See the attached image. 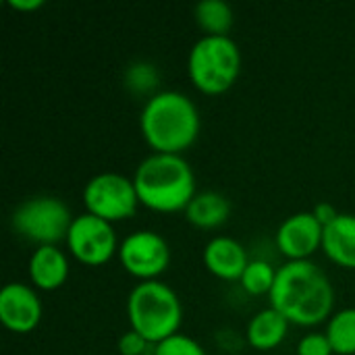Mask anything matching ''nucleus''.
<instances>
[{"mask_svg": "<svg viewBox=\"0 0 355 355\" xmlns=\"http://www.w3.org/2000/svg\"><path fill=\"white\" fill-rule=\"evenodd\" d=\"M85 212L108 220L119 223L131 218L139 206V198L133 185V179L121 173H98L83 187Z\"/></svg>", "mask_w": 355, "mask_h": 355, "instance_id": "nucleus-7", "label": "nucleus"}, {"mask_svg": "<svg viewBox=\"0 0 355 355\" xmlns=\"http://www.w3.org/2000/svg\"><path fill=\"white\" fill-rule=\"evenodd\" d=\"M324 333L335 354L355 355V308H343L335 312L329 318Z\"/></svg>", "mask_w": 355, "mask_h": 355, "instance_id": "nucleus-18", "label": "nucleus"}, {"mask_svg": "<svg viewBox=\"0 0 355 355\" xmlns=\"http://www.w3.org/2000/svg\"><path fill=\"white\" fill-rule=\"evenodd\" d=\"M268 297L270 306L297 327H316L335 314L333 283L312 260L285 262Z\"/></svg>", "mask_w": 355, "mask_h": 355, "instance_id": "nucleus-1", "label": "nucleus"}, {"mask_svg": "<svg viewBox=\"0 0 355 355\" xmlns=\"http://www.w3.org/2000/svg\"><path fill=\"white\" fill-rule=\"evenodd\" d=\"M139 204L154 212H185L196 189V173L183 154L146 156L133 175Z\"/></svg>", "mask_w": 355, "mask_h": 355, "instance_id": "nucleus-3", "label": "nucleus"}, {"mask_svg": "<svg viewBox=\"0 0 355 355\" xmlns=\"http://www.w3.org/2000/svg\"><path fill=\"white\" fill-rule=\"evenodd\" d=\"M152 355H206V349L193 337L177 333V335L156 343Z\"/></svg>", "mask_w": 355, "mask_h": 355, "instance_id": "nucleus-20", "label": "nucleus"}, {"mask_svg": "<svg viewBox=\"0 0 355 355\" xmlns=\"http://www.w3.org/2000/svg\"><path fill=\"white\" fill-rule=\"evenodd\" d=\"M127 318L131 331L146 337L152 345L179 333L183 306L175 289L166 283L139 281L127 297Z\"/></svg>", "mask_w": 355, "mask_h": 355, "instance_id": "nucleus-4", "label": "nucleus"}, {"mask_svg": "<svg viewBox=\"0 0 355 355\" xmlns=\"http://www.w3.org/2000/svg\"><path fill=\"white\" fill-rule=\"evenodd\" d=\"M314 216L327 227V225H331L337 216H339V212H337V208L333 206V204H329V202H318L316 206H314Z\"/></svg>", "mask_w": 355, "mask_h": 355, "instance_id": "nucleus-24", "label": "nucleus"}, {"mask_svg": "<svg viewBox=\"0 0 355 355\" xmlns=\"http://www.w3.org/2000/svg\"><path fill=\"white\" fill-rule=\"evenodd\" d=\"M119 239L114 233L112 223L102 220L89 212H83L73 218L67 248L85 266H102L114 254H119Z\"/></svg>", "mask_w": 355, "mask_h": 355, "instance_id": "nucleus-8", "label": "nucleus"}, {"mask_svg": "<svg viewBox=\"0 0 355 355\" xmlns=\"http://www.w3.org/2000/svg\"><path fill=\"white\" fill-rule=\"evenodd\" d=\"M231 214V202L220 191H198L185 208V218L198 229H216L227 223Z\"/></svg>", "mask_w": 355, "mask_h": 355, "instance_id": "nucleus-16", "label": "nucleus"}, {"mask_svg": "<svg viewBox=\"0 0 355 355\" xmlns=\"http://www.w3.org/2000/svg\"><path fill=\"white\" fill-rule=\"evenodd\" d=\"M202 258H204V266L223 281H239L250 264V256L243 243H239L229 235L212 237L204 245Z\"/></svg>", "mask_w": 355, "mask_h": 355, "instance_id": "nucleus-12", "label": "nucleus"}, {"mask_svg": "<svg viewBox=\"0 0 355 355\" xmlns=\"http://www.w3.org/2000/svg\"><path fill=\"white\" fill-rule=\"evenodd\" d=\"M119 260L131 277L139 281H154L168 268L171 248L160 233L139 229L121 241Z\"/></svg>", "mask_w": 355, "mask_h": 355, "instance_id": "nucleus-9", "label": "nucleus"}, {"mask_svg": "<svg viewBox=\"0 0 355 355\" xmlns=\"http://www.w3.org/2000/svg\"><path fill=\"white\" fill-rule=\"evenodd\" d=\"M73 218L75 216H71L69 206L60 198L33 196L23 200L15 208L10 225L19 237L29 243H35V248H42L67 241Z\"/></svg>", "mask_w": 355, "mask_h": 355, "instance_id": "nucleus-6", "label": "nucleus"}, {"mask_svg": "<svg viewBox=\"0 0 355 355\" xmlns=\"http://www.w3.org/2000/svg\"><path fill=\"white\" fill-rule=\"evenodd\" d=\"M139 129L146 144L158 154H183L200 135V110L179 89L152 94L139 114Z\"/></svg>", "mask_w": 355, "mask_h": 355, "instance_id": "nucleus-2", "label": "nucleus"}, {"mask_svg": "<svg viewBox=\"0 0 355 355\" xmlns=\"http://www.w3.org/2000/svg\"><path fill=\"white\" fill-rule=\"evenodd\" d=\"M148 352L152 354L154 345L139 333L127 331L121 335V339H119V354L121 355H146Z\"/></svg>", "mask_w": 355, "mask_h": 355, "instance_id": "nucleus-23", "label": "nucleus"}, {"mask_svg": "<svg viewBox=\"0 0 355 355\" xmlns=\"http://www.w3.org/2000/svg\"><path fill=\"white\" fill-rule=\"evenodd\" d=\"M289 324L291 322L272 306L264 308L256 312L248 322V329H245L248 343L258 352H270L285 341L289 333Z\"/></svg>", "mask_w": 355, "mask_h": 355, "instance_id": "nucleus-15", "label": "nucleus"}, {"mask_svg": "<svg viewBox=\"0 0 355 355\" xmlns=\"http://www.w3.org/2000/svg\"><path fill=\"white\" fill-rule=\"evenodd\" d=\"M156 81L158 77L152 64H131L127 71V83H131L135 92H148L156 85Z\"/></svg>", "mask_w": 355, "mask_h": 355, "instance_id": "nucleus-22", "label": "nucleus"}, {"mask_svg": "<svg viewBox=\"0 0 355 355\" xmlns=\"http://www.w3.org/2000/svg\"><path fill=\"white\" fill-rule=\"evenodd\" d=\"M42 300L27 283H6L0 289V322L19 335L31 333L42 320Z\"/></svg>", "mask_w": 355, "mask_h": 355, "instance_id": "nucleus-11", "label": "nucleus"}, {"mask_svg": "<svg viewBox=\"0 0 355 355\" xmlns=\"http://www.w3.org/2000/svg\"><path fill=\"white\" fill-rule=\"evenodd\" d=\"M27 270L35 289L54 291L69 279V258L58 245H42L33 250Z\"/></svg>", "mask_w": 355, "mask_h": 355, "instance_id": "nucleus-13", "label": "nucleus"}, {"mask_svg": "<svg viewBox=\"0 0 355 355\" xmlns=\"http://www.w3.org/2000/svg\"><path fill=\"white\" fill-rule=\"evenodd\" d=\"M333 345L327 333H308L297 343V355H333Z\"/></svg>", "mask_w": 355, "mask_h": 355, "instance_id": "nucleus-21", "label": "nucleus"}, {"mask_svg": "<svg viewBox=\"0 0 355 355\" xmlns=\"http://www.w3.org/2000/svg\"><path fill=\"white\" fill-rule=\"evenodd\" d=\"M196 23L206 35H229L235 15L227 0H202L193 6Z\"/></svg>", "mask_w": 355, "mask_h": 355, "instance_id": "nucleus-17", "label": "nucleus"}, {"mask_svg": "<svg viewBox=\"0 0 355 355\" xmlns=\"http://www.w3.org/2000/svg\"><path fill=\"white\" fill-rule=\"evenodd\" d=\"M187 73L191 83L210 96L231 89L241 73V50L231 35H202L189 50Z\"/></svg>", "mask_w": 355, "mask_h": 355, "instance_id": "nucleus-5", "label": "nucleus"}, {"mask_svg": "<svg viewBox=\"0 0 355 355\" xmlns=\"http://www.w3.org/2000/svg\"><path fill=\"white\" fill-rule=\"evenodd\" d=\"M8 4L15 10H35V8L44 6V0H8Z\"/></svg>", "mask_w": 355, "mask_h": 355, "instance_id": "nucleus-25", "label": "nucleus"}, {"mask_svg": "<svg viewBox=\"0 0 355 355\" xmlns=\"http://www.w3.org/2000/svg\"><path fill=\"white\" fill-rule=\"evenodd\" d=\"M322 252L335 264L355 270V214L339 212V216L324 227Z\"/></svg>", "mask_w": 355, "mask_h": 355, "instance_id": "nucleus-14", "label": "nucleus"}, {"mask_svg": "<svg viewBox=\"0 0 355 355\" xmlns=\"http://www.w3.org/2000/svg\"><path fill=\"white\" fill-rule=\"evenodd\" d=\"M277 270L279 268H272L266 260H250L239 283L250 295H270L277 281Z\"/></svg>", "mask_w": 355, "mask_h": 355, "instance_id": "nucleus-19", "label": "nucleus"}, {"mask_svg": "<svg viewBox=\"0 0 355 355\" xmlns=\"http://www.w3.org/2000/svg\"><path fill=\"white\" fill-rule=\"evenodd\" d=\"M324 225L314 216V212H295L287 216L275 235L279 252L291 260H310L312 254L322 250Z\"/></svg>", "mask_w": 355, "mask_h": 355, "instance_id": "nucleus-10", "label": "nucleus"}]
</instances>
